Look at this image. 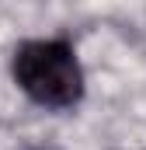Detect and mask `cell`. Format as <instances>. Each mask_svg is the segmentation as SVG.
Returning a JSON list of instances; mask_svg holds the SVG:
<instances>
[{"mask_svg": "<svg viewBox=\"0 0 146 150\" xmlns=\"http://www.w3.org/2000/svg\"><path fill=\"white\" fill-rule=\"evenodd\" d=\"M14 84L42 108H73L84 98V67L66 38H25L11 52Z\"/></svg>", "mask_w": 146, "mask_h": 150, "instance_id": "cell-1", "label": "cell"}]
</instances>
